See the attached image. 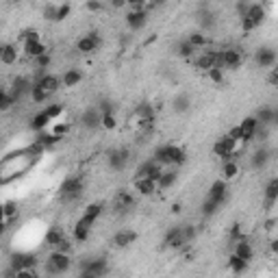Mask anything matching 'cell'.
Instances as JSON below:
<instances>
[{"mask_svg": "<svg viewBox=\"0 0 278 278\" xmlns=\"http://www.w3.org/2000/svg\"><path fill=\"white\" fill-rule=\"evenodd\" d=\"M44 111L48 113V118L52 120V124H54V122H59V115L63 113V106L61 104H50V106H46Z\"/></svg>", "mask_w": 278, "mask_h": 278, "instance_id": "cell-44", "label": "cell"}, {"mask_svg": "<svg viewBox=\"0 0 278 278\" xmlns=\"http://www.w3.org/2000/svg\"><path fill=\"white\" fill-rule=\"evenodd\" d=\"M126 24L131 31H141L148 24V13L146 11H131L126 16Z\"/></svg>", "mask_w": 278, "mask_h": 278, "instance_id": "cell-17", "label": "cell"}, {"mask_svg": "<svg viewBox=\"0 0 278 278\" xmlns=\"http://www.w3.org/2000/svg\"><path fill=\"white\" fill-rule=\"evenodd\" d=\"M63 239H66V237H63V233H61V230H57V228H50L48 233H46V243L52 245V250L57 248V245L61 243Z\"/></svg>", "mask_w": 278, "mask_h": 278, "instance_id": "cell-38", "label": "cell"}, {"mask_svg": "<svg viewBox=\"0 0 278 278\" xmlns=\"http://www.w3.org/2000/svg\"><path fill=\"white\" fill-rule=\"evenodd\" d=\"M17 215V202L16 200H4L2 202V217L4 222H11V217Z\"/></svg>", "mask_w": 278, "mask_h": 278, "instance_id": "cell-37", "label": "cell"}, {"mask_svg": "<svg viewBox=\"0 0 278 278\" xmlns=\"http://www.w3.org/2000/svg\"><path fill=\"white\" fill-rule=\"evenodd\" d=\"M100 213H103V205H98V202H94V205H87V208L83 211V220H85L87 224L94 226L96 220L100 217Z\"/></svg>", "mask_w": 278, "mask_h": 278, "instance_id": "cell-28", "label": "cell"}, {"mask_svg": "<svg viewBox=\"0 0 278 278\" xmlns=\"http://www.w3.org/2000/svg\"><path fill=\"white\" fill-rule=\"evenodd\" d=\"M243 17H248V20H252L257 26H261V22L265 20V7L259 4V2H252L250 4V9H248V13H245Z\"/></svg>", "mask_w": 278, "mask_h": 278, "instance_id": "cell-25", "label": "cell"}, {"mask_svg": "<svg viewBox=\"0 0 278 278\" xmlns=\"http://www.w3.org/2000/svg\"><path fill=\"white\" fill-rule=\"evenodd\" d=\"M109 165H111V170H115V172H122L124 168H126V163H128V150L126 148H120V150H113V152H109Z\"/></svg>", "mask_w": 278, "mask_h": 278, "instance_id": "cell-11", "label": "cell"}, {"mask_svg": "<svg viewBox=\"0 0 278 278\" xmlns=\"http://www.w3.org/2000/svg\"><path fill=\"white\" fill-rule=\"evenodd\" d=\"M70 11H72V7H70V4H59V11H57V22L66 20V17L70 16Z\"/></svg>", "mask_w": 278, "mask_h": 278, "instance_id": "cell-50", "label": "cell"}, {"mask_svg": "<svg viewBox=\"0 0 278 278\" xmlns=\"http://www.w3.org/2000/svg\"><path fill=\"white\" fill-rule=\"evenodd\" d=\"M267 83H270L272 87H278V66H274V68H272L270 76H267Z\"/></svg>", "mask_w": 278, "mask_h": 278, "instance_id": "cell-53", "label": "cell"}, {"mask_svg": "<svg viewBox=\"0 0 278 278\" xmlns=\"http://www.w3.org/2000/svg\"><path fill=\"white\" fill-rule=\"evenodd\" d=\"M200 24L205 26V29H213V26H215V17H213V13H202Z\"/></svg>", "mask_w": 278, "mask_h": 278, "instance_id": "cell-48", "label": "cell"}, {"mask_svg": "<svg viewBox=\"0 0 278 278\" xmlns=\"http://www.w3.org/2000/svg\"><path fill=\"white\" fill-rule=\"evenodd\" d=\"M267 161H270V152H267L265 148H259V150L250 156V165H252V170H263L267 165Z\"/></svg>", "mask_w": 278, "mask_h": 278, "instance_id": "cell-26", "label": "cell"}, {"mask_svg": "<svg viewBox=\"0 0 278 278\" xmlns=\"http://www.w3.org/2000/svg\"><path fill=\"white\" fill-rule=\"evenodd\" d=\"M191 106V98H189L187 94H178L176 98L172 100V109L176 111V113H185V111Z\"/></svg>", "mask_w": 278, "mask_h": 278, "instance_id": "cell-33", "label": "cell"}, {"mask_svg": "<svg viewBox=\"0 0 278 278\" xmlns=\"http://www.w3.org/2000/svg\"><path fill=\"white\" fill-rule=\"evenodd\" d=\"M135 191H139L141 196H152V193L159 191V185L152 178H137L135 180Z\"/></svg>", "mask_w": 278, "mask_h": 278, "instance_id": "cell-19", "label": "cell"}, {"mask_svg": "<svg viewBox=\"0 0 278 278\" xmlns=\"http://www.w3.org/2000/svg\"><path fill=\"white\" fill-rule=\"evenodd\" d=\"M16 278H39V276H37L35 270H20Z\"/></svg>", "mask_w": 278, "mask_h": 278, "instance_id": "cell-54", "label": "cell"}, {"mask_svg": "<svg viewBox=\"0 0 278 278\" xmlns=\"http://www.w3.org/2000/svg\"><path fill=\"white\" fill-rule=\"evenodd\" d=\"M100 46V37L98 33H87V35H83L81 39L76 41V50L78 52H83V54H89V52H94L96 48Z\"/></svg>", "mask_w": 278, "mask_h": 278, "instance_id": "cell-10", "label": "cell"}, {"mask_svg": "<svg viewBox=\"0 0 278 278\" xmlns=\"http://www.w3.org/2000/svg\"><path fill=\"white\" fill-rule=\"evenodd\" d=\"M237 174H239V163L235 159H228V161H224L222 163V170H220V178L222 180H233V178H237Z\"/></svg>", "mask_w": 278, "mask_h": 278, "instance_id": "cell-20", "label": "cell"}, {"mask_svg": "<svg viewBox=\"0 0 278 278\" xmlns=\"http://www.w3.org/2000/svg\"><path fill=\"white\" fill-rule=\"evenodd\" d=\"M174 183H176V172H174V170H168V172L161 174V178H159V183H156V185H159L161 191H165V189H170Z\"/></svg>", "mask_w": 278, "mask_h": 278, "instance_id": "cell-36", "label": "cell"}, {"mask_svg": "<svg viewBox=\"0 0 278 278\" xmlns=\"http://www.w3.org/2000/svg\"><path fill=\"white\" fill-rule=\"evenodd\" d=\"M89 233H91V224H87V222L83 220V217L76 222V224H74V228H72V237H74V242H87Z\"/></svg>", "mask_w": 278, "mask_h": 278, "instance_id": "cell-22", "label": "cell"}, {"mask_svg": "<svg viewBox=\"0 0 278 278\" xmlns=\"http://www.w3.org/2000/svg\"><path fill=\"white\" fill-rule=\"evenodd\" d=\"M37 263H39V259H37L35 252H17V254H13L11 267L16 272H20V270H35Z\"/></svg>", "mask_w": 278, "mask_h": 278, "instance_id": "cell-6", "label": "cell"}, {"mask_svg": "<svg viewBox=\"0 0 278 278\" xmlns=\"http://www.w3.org/2000/svg\"><path fill=\"white\" fill-rule=\"evenodd\" d=\"M61 81H63V87H76L83 81V74H81V70H68Z\"/></svg>", "mask_w": 278, "mask_h": 278, "instance_id": "cell-32", "label": "cell"}, {"mask_svg": "<svg viewBox=\"0 0 278 278\" xmlns=\"http://www.w3.org/2000/svg\"><path fill=\"white\" fill-rule=\"evenodd\" d=\"M187 41L193 46V48H205V46H208V35H205V33H191L187 37Z\"/></svg>", "mask_w": 278, "mask_h": 278, "instance_id": "cell-39", "label": "cell"}, {"mask_svg": "<svg viewBox=\"0 0 278 278\" xmlns=\"http://www.w3.org/2000/svg\"><path fill=\"white\" fill-rule=\"evenodd\" d=\"M257 128H259V122H257V118H254V115L245 118L243 122L239 124V131H242V141H243V143L252 141V139H254V133H257Z\"/></svg>", "mask_w": 278, "mask_h": 278, "instance_id": "cell-14", "label": "cell"}, {"mask_svg": "<svg viewBox=\"0 0 278 278\" xmlns=\"http://www.w3.org/2000/svg\"><path fill=\"white\" fill-rule=\"evenodd\" d=\"M61 83H63V81H61L59 76H54V74H44V76L35 78V85H39L41 89H46L50 96H52L54 91H57L59 87H61Z\"/></svg>", "mask_w": 278, "mask_h": 278, "instance_id": "cell-13", "label": "cell"}, {"mask_svg": "<svg viewBox=\"0 0 278 278\" xmlns=\"http://www.w3.org/2000/svg\"><path fill=\"white\" fill-rule=\"evenodd\" d=\"M270 250H272L274 254H278V239H274V242L270 243Z\"/></svg>", "mask_w": 278, "mask_h": 278, "instance_id": "cell-57", "label": "cell"}, {"mask_svg": "<svg viewBox=\"0 0 278 278\" xmlns=\"http://www.w3.org/2000/svg\"><path fill=\"white\" fill-rule=\"evenodd\" d=\"M152 159L161 165H183L187 161V155H185L183 148L174 146V143H165V146L156 148Z\"/></svg>", "mask_w": 278, "mask_h": 278, "instance_id": "cell-1", "label": "cell"}, {"mask_svg": "<svg viewBox=\"0 0 278 278\" xmlns=\"http://www.w3.org/2000/svg\"><path fill=\"white\" fill-rule=\"evenodd\" d=\"M208 78H211L213 83H222L224 81V70H220V68H213V70H208Z\"/></svg>", "mask_w": 278, "mask_h": 278, "instance_id": "cell-46", "label": "cell"}, {"mask_svg": "<svg viewBox=\"0 0 278 278\" xmlns=\"http://www.w3.org/2000/svg\"><path fill=\"white\" fill-rule=\"evenodd\" d=\"M228 267H230L233 274H243V272L248 270V261L239 259L237 254H230V257H228Z\"/></svg>", "mask_w": 278, "mask_h": 278, "instance_id": "cell-31", "label": "cell"}, {"mask_svg": "<svg viewBox=\"0 0 278 278\" xmlns=\"http://www.w3.org/2000/svg\"><path fill=\"white\" fill-rule=\"evenodd\" d=\"M226 198H228V187H226V180H215V183L211 185V189H208V196L207 200H211L213 205L222 207L226 202Z\"/></svg>", "mask_w": 278, "mask_h": 278, "instance_id": "cell-7", "label": "cell"}, {"mask_svg": "<svg viewBox=\"0 0 278 278\" xmlns=\"http://www.w3.org/2000/svg\"><path fill=\"white\" fill-rule=\"evenodd\" d=\"M133 196L128 191H120L118 193V198H115V208H120V211H126V208H131L133 207Z\"/></svg>", "mask_w": 278, "mask_h": 278, "instance_id": "cell-35", "label": "cell"}, {"mask_svg": "<svg viewBox=\"0 0 278 278\" xmlns=\"http://www.w3.org/2000/svg\"><path fill=\"white\" fill-rule=\"evenodd\" d=\"M50 98V94L46 89H41L39 85H35L33 87V91H31V100H33L35 104H41V103H46V100Z\"/></svg>", "mask_w": 278, "mask_h": 278, "instance_id": "cell-41", "label": "cell"}, {"mask_svg": "<svg viewBox=\"0 0 278 278\" xmlns=\"http://www.w3.org/2000/svg\"><path fill=\"white\" fill-rule=\"evenodd\" d=\"M176 52H178V57H183V59H191L193 52H196V48H193V46L189 44L187 39H183V41L178 44V48H176Z\"/></svg>", "mask_w": 278, "mask_h": 278, "instance_id": "cell-40", "label": "cell"}, {"mask_svg": "<svg viewBox=\"0 0 278 278\" xmlns=\"http://www.w3.org/2000/svg\"><path fill=\"white\" fill-rule=\"evenodd\" d=\"M217 208H220V207L213 205L211 200H205V205H202V213H205V215H213V213H215Z\"/></svg>", "mask_w": 278, "mask_h": 278, "instance_id": "cell-51", "label": "cell"}, {"mask_svg": "<svg viewBox=\"0 0 278 278\" xmlns=\"http://www.w3.org/2000/svg\"><path fill=\"white\" fill-rule=\"evenodd\" d=\"M230 239H233L235 243H237L239 239H243V235H242V228H239V224H233V228H230Z\"/></svg>", "mask_w": 278, "mask_h": 278, "instance_id": "cell-52", "label": "cell"}, {"mask_svg": "<svg viewBox=\"0 0 278 278\" xmlns=\"http://www.w3.org/2000/svg\"><path fill=\"white\" fill-rule=\"evenodd\" d=\"M81 272H91L98 278H104V274L109 272V263L106 259H89L87 263H81Z\"/></svg>", "mask_w": 278, "mask_h": 278, "instance_id": "cell-9", "label": "cell"}, {"mask_svg": "<svg viewBox=\"0 0 278 278\" xmlns=\"http://www.w3.org/2000/svg\"><path fill=\"white\" fill-rule=\"evenodd\" d=\"M68 128H70V124H66V122H54L52 126H50V133H52L54 137L63 139V135L68 133Z\"/></svg>", "mask_w": 278, "mask_h": 278, "instance_id": "cell-43", "label": "cell"}, {"mask_svg": "<svg viewBox=\"0 0 278 278\" xmlns=\"http://www.w3.org/2000/svg\"><path fill=\"white\" fill-rule=\"evenodd\" d=\"M165 245H170V248H185V237H183V226H174V228L168 230V235H165Z\"/></svg>", "mask_w": 278, "mask_h": 278, "instance_id": "cell-15", "label": "cell"}, {"mask_svg": "<svg viewBox=\"0 0 278 278\" xmlns=\"http://www.w3.org/2000/svg\"><path fill=\"white\" fill-rule=\"evenodd\" d=\"M172 213H180V205L176 202V205H172Z\"/></svg>", "mask_w": 278, "mask_h": 278, "instance_id": "cell-58", "label": "cell"}, {"mask_svg": "<svg viewBox=\"0 0 278 278\" xmlns=\"http://www.w3.org/2000/svg\"><path fill=\"white\" fill-rule=\"evenodd\" d=\"M87 9H89V11H100L103 4H100V2H87Z\"/></svg>", "mask_w": 278, "mask_h": 278, "instance_id": "cell-55", "label": "cell"}, {"mask_svg": "<svg viewBox=\"0 0 278 278\" xmlns=\"http://www.w3.org/2000/svg\"><path fill=\"white\" fill-rule=\"evenodd\" d=\"M135 115H137V120H155V106L148 104V103L137 104Z\"/></svg>", "mask_w": 278, "mask_h": 278, "instance_id": "cell-34", "label": "cell"}, {"mask_svg": "<svg viewBox=\"0 0 278 278\" xmlns=\"http://www.w3.org/2000/svg\"><path fill=\"white\" fill-rule=\"evenodd\" d=\"M83 196V178H68L66 183L61 185V189H59V198H61V202H74L78 200V198Z\"/></svg>", "mask_w": 278, "mask_h": 278, "instance_id": "cell-5", "label": "cell"}, {"mask_svg": "<svg viewBox=\"0 0 278 278\" xmlns=\"http://www.w3.org/2000/svg\"><path fill=\"white\" fill-rule=\"evenodd\" d=\"M263 196H265V208L270 211V208L278 202V176H274V178L267 183V187H265V191H263Z\"/></svg>", "mask_w": 278, "mask_h": 278, "instance_id": "cell-18", "label": "cell"}, {"mask_svg": "<svg viewBox=\"0 0 278 278\" xmlns=\"http://www.w3.org/2000/svg\"><path fill=\"white\" fill-rule=\"evenodd\" d=\"M217 52L220 50H202L196 59H193V66L202 72H208V70L217 68Z\"/></svg>", "mask_w": 278, "mask_h": 278, "instance_id": "cell-8", "label": "cell"}, {"mask_svg": "<svg viewBox=\"0 0 278 278\" xmlns=\"http://www.w3.org/2000/svg\"><path fill=\"white\" fill-rule=\"evenodd\" d=\"M13 104H16V100H13L11 91H9V89H2V94H0V109H2V111H9Z\"/></svg>", "mask_w": 278, "mask_h": 278, "instance_id": "cell-42", "label": "cell"}, {"mask_svg": "<svg viewBox=\"0 0 278 278\" xmlns=\"http://www.w3.org/2000/svg\"><path fill=\"white\" fill-rule=\"evenodd\" d=\"M183 237H185V243H191L193 237H196V228L193 226H183Z\"/></svg>", "mask_w": 278, "mask_h": 278, "instance_id": "cell-49", "label": "cell"}, {"mask_svg": "<svg viewBox=\"0 0 278 278\" xmlns=\"http://www.w3.org/2000/svg\"><path fill=\"white\" fill-rule=\"evenodd\" d=\"M233 254H237L239 259H243V261H252V257H254V250H252V243L248 242V239H239L237 243H235V252Z\"/></svg>", "mask_w": 278, "mask_h": 278, "instance_id": "cell-21", "label": "cell"}, {"mask_svg": "<svg viewBox=\"0 0 278 278\" xmlns=\"http://www.w3.org/2000/svg\"><path fill=\"white\" fill-rule=\"evenodd\" d=\"M78 278H98V276L91 274V272H81V274H78Z\"/></svg>", "mask_w": 278, "mask_h": 278, "instance_id": "cell-56", "label": "cell"}, {"mask_svg": "<svg viewBox=\"0 0 278 278\" xmlns=\"http://www.w3.org/2000/svg\"><path fill=\"white\" fill-rule=\"evenodd\" d=\"M0 61H2V66H13V63L17 61V48L13 44H2V48H0Z\"/></svg>", "mask_w": 278, "mask_h": 278, "instance_id": "cell-24", "label": "cell"}, {"mask_svg": "<svg viewBox=\"0 0 278 278\" xmlns=\"http://www.w3.org/2000/svg\"><path fill=\"white\" fill-rule=\"evenodd\" d=\"M243 63V52L239 48H224L217 52V68L220 70H237Z\"/></svg>", "mask_w": 278, "mask_h": 278, "instance_id": "cell-4", "label": "cell"}, {"mask_svg": "<svg viewBox=\"0 0 278 278\" xmlns=\"http://www.w3.org/2000/svg\"><path fill=\"white\" fill-rule=\"evenodd\" d=\"M135 242H137L135 230H120V233H115V237H113V245H118V248H126V245H131Z\"/></svg>", "mask_w": 278, "mask_h": 278, "instance_id": "cell-23", "label": "cell"}, {"mask_svg": "<svg viewBox=\"0 0 278 278\" xmlns=\"http://www.w3.org/2000/svg\"><path fill=\"white\" fill-rule=\"evenodd\" d=\"M57 11H59V4H46L44 17H46V20H54V22H57Z\"/></svg>", "mask_w": 278, "mask_h": 278, "instance_id": "cell-45", "label": "cell"}, {"mask_svg": "<svg viewBox=\"0 0 278 278\" xmlns=\"http://www.w3.org/2000/svg\"><path fill=\"white\" fill-rule=\"evenodd\" d=\"M103 126L106 128V131H113V128L118 126V122H115V115H113V113L103 115Z\"/></svg>", "mask_w": 278, "mask_h": 278, "instance_id": "cell-47", "label": "cell"}, {"mask_svg": "<svg viewBox=\"0 0 278 278\" xmlns=\"http://www.w3.org/2000/svg\"><path fill=\"white\" fill-rule=\"evenodd\" d=\"M24 52H26V57H31V59L35 61L37 57L46 54V46L41 44V41H33V44H24Z\"/></svg>", "mask_w": 278, "mask_h": 278, "instance_id": "cell-30", "label": "cell"}, {"mask_svg": "<svg viewBox=\"0 0 278 278\" xmlns=\"http://www.w3.org/2000/svg\"><path fill=\"white\" fill-rule=\"evenodd\" d=\"M239 146H242V141L233 139L228 133H226L224 137H220L215 143H213V152H215L217 156H222V161H228V159H235Z\"/></svg>", "mask_w": 278, "mask_h": 278, "instance_id": "cell-3", "label": "cell"}, {"mask_svg": "<svg viewBox=\"0 0 278 278\" xmlns=\"http://www.w3.org/2000/svg\"><path fill=\"white\" fill-rule=\"evenodd\" d=\"M70 265H72L70 254H63V252L52 250V252L48 254V259H46V274L48 276H59V274H63V272H68Z\"/></svg>", "mask_w": 278, "mask_h": 278, "instance_id": "cell-2", "label": "cell"}, {"mask_svg": "<svg viewBox=\"0 0 278 278\" xmlns=\"http://www.w3.org/2000/svg\"><path fill=\"white\" fill-rule=\"evenodd\" d=\"M48 126H52V120L48 118L46 111H39V113L33 118V122H31V128H33V131H39V133H44Z\"/></svg>", "mask_w": 278, "mask_h": 278, "instance_id": "cell-27", "label": "cell"}, {"mask_svg": "<svg viewBox=\"0 0 278 278\" xmlns=\"http://www.w3.org/2000/svg\"><path fill=\"white\" fill-rule=\"evenodd\" d=\"M257 122L263 124V126H270V124H274V109H270V106H263V109L257 111Z\"/></svg>", "mask_w": 278, "mask_h": 278, "instance_id": "cell-29", "label": "cell"}, {"mask_svg": "<svg viewBox=\"0 0 278 278\" xmlns=\"http://www.w3.org/2000/svg\"><path fill=\"white\" fill-rule=\"evenodd\" d=\"M83 124H85L87 128L103 126V113H100L98 106H91V109H87L85 113H83Z\"/></svg>", "mask_w": 278, "mask_h": 278, "instance_id": "cell-16", "label": "cell"}, {"mask_svg": "<svg viewBox=\"0 0 278 278\" xmlns=\"http://www.w3.org/2000/svg\"><path fill=\"white\" fill-rule=\"evenodd\" d=\"M254 61L261 68H274L276 66V50L274 48H259L254 52Z\"/></svg>", "mask_w": 278, "mask_h": 278, "instance_id": "cell-12", "label": "cell"}]
</instances>
